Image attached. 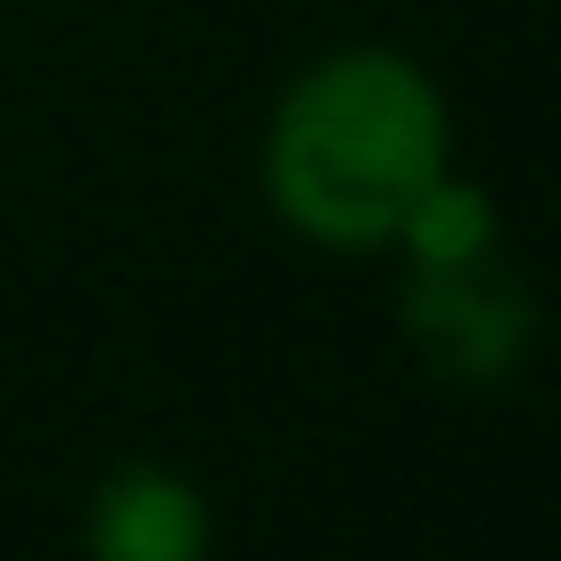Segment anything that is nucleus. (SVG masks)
Returning a JSON list of instances; mask_svg holds the SVG:
<instances>
[{
  "label": "nucleus",
  "instance_id": "1",
  "mask_svg": "<svg viewBox=\"0 0 561 561\" xmlns=\"http://www.w3.org/2000/svg\"><path fill=\"white\" fill-rule=\"evenodd\" d=\"M455 165V107L397 42H339L280 83L256 182L289 240L322 256H388L413 198Z\"/></svg>",
  "mask_w": 561,
  "mask_h": 561
},
{
  "label": "nucleus",
  "instance_id": "2",
  "mask_svg": "<svg viewBox=\"0 0 561 561\" xmlns=\"http://www.w3.org/2000/svg\"><path fill=\"white\" fill-rule=\"evenodd\" d=\"M528 331H537V306H528V280L504 264V248L462 264H413L404 339L438 380H462V388L512 380L528 355Z\"/></svg>",
  "mask_w": 561,
  "mask_h": 561
},
{
  "label": "nucleus",
  "instance_id": "3",
  "mask_svg": "<svg viewBox=\"0 0 561 561\" xmlns=\"http://www.w3.org/2000/svg\"><path fill=\"white\" fill-rule=\"evenodd\" d=\"M215 537V512L198 479L165 462H116L83 504V545L107 561H198Z\"/></svg>",
  "mask_w": 561,
  "mask_h": 561
},
{
  "label": "nucleus",
  "instance_id": "4",
  "mask_svg": "<svg viewBox=\"0 0 561 561\" xmlns=\"http://www.w3.org/2000/svg\"><path fill=\"white\" fill-rule=\"evenodd\" d=\"M504 248V224H495V198L479 182H462L446 165L430 191L413 198V215L397 224V256L404 264H462V256H488Z\"/></svg>",
  "mask_w": 561,
  "mask_h": 561
}]
</instances>
